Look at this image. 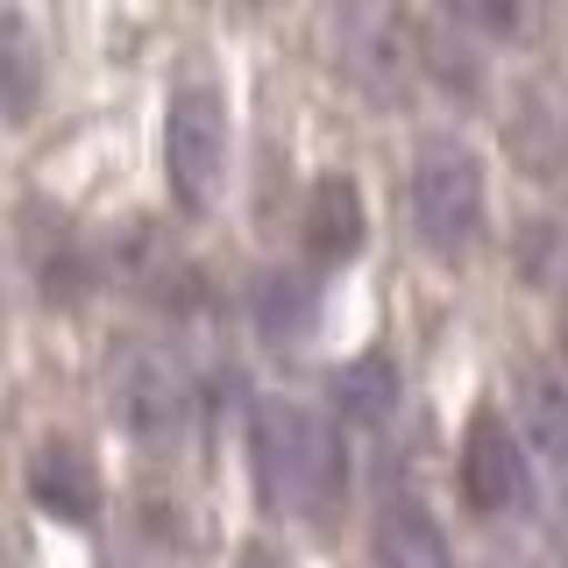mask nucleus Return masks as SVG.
<instances>
[{
  "mask_svg": "<svg viewBox=\"0 0 568 568\" xmlns=\"http://www.w3.org/2000/svg\"><path fill=\"white\" fill-rule=\"evenodd\" d=\"M334 405H342V419H363V426L390 419L398 413V369L384 355H355L348 369H334Z\"/></svg>",
  "mask_w": 568,
  "mask_h": 568,
  "instance_id": "12",
  "label": "nucleus"
},
{
  "mask_svg": "<svg viewBox=\"0 0 568 568\" xmlns=\"http://www.w3.org/2000/svg\"><path fill=\"white\" fill-rule=\"evenodd\" d=\"M519 413H526L532 448H540L547 462H561V476H568V377L561 369H526Z\"/></svg>",
  "mask_w": 568,
  "mask_h": 568,
  "instance_id": "11",
  "label": "nucleus"
},
{
  "mask_svg": "<svg viewBox=\"0 0 568 568\" xmlns=\"http://www.w3.org/2000/svg\"><path fill=\"white\" fill-rule=\"evenodd\" d=\"M462 497H469L484 519H511V511H532L540 497V476H532L526 440L511 434L505 413H476L469 434H462Z\"/></svg>",
  "mask_w": 568,
  "mask_h": 568,
  "instance_id": "6",
  "label": "nucleus"
},
{
  "mask_svg": "<svg viewBox=\"0 0 568 568\" xmlns=\"http://www.w3.org/2000/svg\"><path fill=\"white\" fill-rule=\"evenodd\" d=\"M106 405L135 440H171L192 419V377L164 342L129 334V342L106 348Z\"/></svg>",
  "mask_w": 568,
  "mask_h": 568,
  "instance_id": "4",
  "label": "nucleus"
},
{
  "mask_svg": "<svg viewBox=\"0 0 568 568\" xmlns=\"http://www.w3.org/2000/svg\"><path fill=\"white\" fill-rule=\"evenodd\" d=\"M248 462H256L263 505L284 511V519H320V511H334V497L348 484L334 419L313 413V405H298V398H263L256 405V419H248Z\"/></svg>",
  "mask_w": 568,
  "mask_h": 568,
  "instance_id": "1",
  "label": "nucleus"
},
{
  "mask_svg": "<svg viewBox=\"0 0 568 568\" xmlns=\"http://www.w3.org/2000/svg\"><path fill=\"white\" fill-rule=\"evenodd\" d=\"M334 64L369 106H398L413 85L419 43L390 0H334Z\"/></svg>",
  "mask_w": 568,
  "mask_h": 568,
  "instance_id": "3",
  "label": "nucleus"
},
{
  "mask_svg": "<svg viewBox=\"0 0 568 568\" xmlns=\"http://www.w3.org/2000/svg\"><path fill=\"white\" fill-rule=\"evenodd\" d=\"M29 497L50 511V519H93L100 511V469L85 448L71 440H43L29 455Z\"/></svg>",
  "mask_w": 568,
  "mask_h": 568,
  "instance_id": "7",
  "label": "nucleus"
},
{
  "mask_svg": "<svg viewBox=\"0 0 568 568\" xmlns=\"http://www.w3.org/2000/svg\"><path fill=\"white\" fill-rule=\"evenodd\" d=\"M114 568H142V561H114Z\"/></svg>",
  "mask_w": 568,
  "mask_h": 568,
  "instance_id": "17",
  "label": "nucleus"
},
{
  "mask_svg": "<svg viewBox=\"0 0 568 568\" xmlns=\"http://www.w3.org/2000/svg\"><path fill=\"white\" fill-rule=\"evenodd\" d=\"M36 85H43V71H36V36L22 22V8H8V121H14V129L29 121Z\"/></svg>",
  "mask_w": 568,
  "mask_h": 568,
  "instance_id": "14",
  "label": "nucleus"
},
{
  "mask_svg": "<svg viewBox=\"0 0 568 568\" xmlns=\"http://www.w3.org/2000/svg\"><path fill=\"white\" fill-rule=\"evenodd\" d=\"M455 29L469 36H490V43H519L532 29V0H434Z\"/></svg>",
  "mask_w": 568,
  "mask_h": 568,
  "instance_id": "13",
  "label": "nucleus"
},
{
  "mask_svg": "<svg viewBox=\"0 0 568 568\" xmlns=\"http://www.w3.org/2000/svg\"><path fill=\"white\" fill-rule=\"evenodd\" d=\"M561 348H568V298H561Z\"/></svg>",
  "mask_w": 568,
  "mask_h": 568,
  "instance_id": "16",
  "label": "nucleus"
},
{
  "mask_svg": "<svg viewBox=\"0 0 568 568\" xmlns=\"http://www.w3.org/2000/svg\"><path fill=\"white\" fill-rule=\"evenodd\" d=\"M369 568H455L448 561V540H440V526L426 519V505L413 497H390L384 519H377V540H369Z\"/></svg>",
  "mask_w": 568,
  "mask_h": 568,
  "instance_id": "10",
  "label": "nucleus"
},
{
  "mask_svg": "<svg viewBox=\"0 0 568 568\" xmlns=\"http://www.w3.org/2000/svg\"><path fill=\"white\" fill-rule=\"evenodd\" d=\"M235 568H292L284 555H271V547H242V561Z\"/></svg>",
  "mask_w": 568,
  "mask_h": 568,
  "instance_id": "15",
  "label": "nucleus"
},
{
  "mask_svg": "<svg viewBox=\"0 0 568 568\" xmlns=\"http://www.w3.org/2000/svg\"><path fill=\"white\" fill-rule=\"evenodd\" d=\"M405 206H413V235L426 256L462 263L484 235V164L462 135H426L413 150V178H405Z\"/></svg>",
  "mask_w": 568,
  "mask_h": 568,
  "instance_id": "2",
  "label": "nucleus"
},
{
  "mask_svg": "<svg viewBox=\"0 0 568 568\" xmlns=\"http://www.w3.org/2000/svg\"><path fill=\"white\" fill-rule=\"evenodd\" d=\"M248 313H256V334L271 348H292V342H306L313 320H320V284L306 271H263Z\"/></svg>",
  "mask_w": 568,
  "mask_h": 568,
  "instance_id": "9",
  "label": "nucleus"
},
{
  "mask_svg": "<svg viewBox=\"0 0 568 568\" xmlns=\"http://www.w3.org/2000/svg\"><path fill=\"white\" fill-rule=\"evenodd\" d=\"M227 171V100L206 79H185L164 106V178L185 213H206Z\"/></svg>",
  "mask_w": 568,
  "mask_h": 568,
  "instance_id": "5",
  "label": "nucleus"
},
{
  "mask_svg": "<svg viewBox=\"0 0 568 568\" xmlns=\"http://www.w3.org/2000/svg\"><path fill=\"white\" fill-rule=\"evenodd\" d=\"M306 248L320 263H348L355 248H363V192H355V178H320L313 185V200H306Z\"/></svg>",
  "mask_w": 568,
  "mask_h": 568,
  "instance_id": "8",
  "label": "nucleus"
}]
</instances>
